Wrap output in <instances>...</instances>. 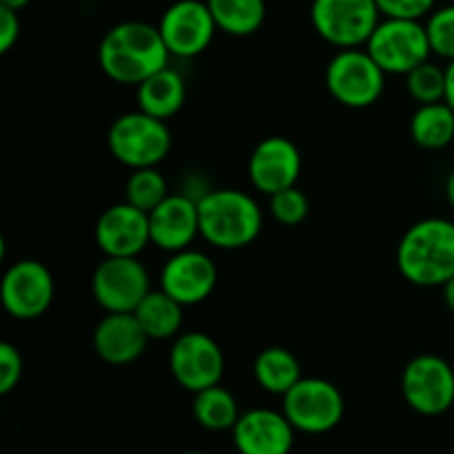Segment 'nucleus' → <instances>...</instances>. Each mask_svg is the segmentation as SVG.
<instances>
[{
	"instance_id": "2f4dec72",
	"label": "nucleus",
	"mask_w": 454,
	"mask_h": 454,
	"mask_svg": "<svg viewBox=\"0 0 454 454\" xmlns=\"http://www.w3.org/2000/svg\"><path fill=\"white\" fill-rule=\"evenodd\" d=\"M20 12L0 7V53L12 51L13 44L20 38Z\"/></svg>"
},
{
	"instance_id": "7c9ffc66",
	"label": "nucleus",
	"mask_w": 454,
	"mask_h": 454,
	"mask_svg": "<svg viewBox=\"0 0 454 454\" xmlns=\"http://www.w3.org/2000/svg\"><path fill=\"white\" fill-rule=\"evenodd\" d=\"M22 364L20 350L9 341L0 344V395H9L22 380Z\"/></svg>"
},
{
	"instance_id": "423d86ee",
	"label": "nucleus",
	"mask_w": 454,
	"mask_h": 454,
	"mask_svg": "<svg viewBox=\"0 0 454 454\" xmlns=\"http://www.w3.org/2000/svg\"><path fill=\"white\" fill-rule=\"evenodd\" d=\"M381 22L377 0H313L310 25L315 34L337 49L366 47Z\"/></svg>"
},
{
	"instance_id": "393cba45",
	"label": "nucleus",
	"mask_w": 454,
	"mask_h": 454,
	"mask_svg": "<svg viewBox=\"0 0 454 454\" xmlns=\"http://www.w3.org/2000/svg\"><path fill=\"white\" fill-rule=\"evenodd\" d=\"M239 406L238 399L233 397L231 390L224 386L215 384L211 388H204L195 393L193 397V417L202 428L211 430V433H224V430H233V426L239 419Z\"/></svg>"
},
{
	"instance_id": "2eb2a0df",
	"label": "nucleus",
	"mask_w": 454,
	"mask_h": 454,
	"mask_svg": "<svg viewBox=\"0 0 454 454\" xmlns=\"http://www.w3.org/2000/svg\"><path fill=\"white\" fill-rule=\"evenodd\" d=\"M300 173L301 151L284 136L264 137L248 155V180L264 195L297 186Z\"/></svg>"
},
{
	"instance_id": "72a5a7b5",
	"label": "nucleus",
	"mask_w": 454,
	"mask_h": 454,
	"mask_svg": "<svg viewBox=\"0 0 454 454\" xmlns=\"http://www.w3.org/2000/svg\"><path fill=\"white\" fill-rule=\"evenodd\" d=\"M442 293H443V304L448 306V310H450V313H454V275L448 279L446 284H443Z\"/></svg>"
},
{
	"instance_id": "4468645a",
	"label": "nucleus",
	"mask_w": 454,
	"mask_h": 454,
	"mask_svg": "<svg viewBox=\"0 0 454 454\" xmlns=\"http://www.w3.org/2000/svg\"><path fill=\"white\" fill-rule=\"evenodd\" d=\"M217 286V266L207 253L184 248L171 253L160 270V288L182 306L207 301Z\"/></svg>"
},
{
	"instance_id": "ddd939ff",
	"label": "nucleus",
	"mask_w": 454,
	"mask_h": 454,
	"mask_svg": "<svg viewBox=\"0 0 454 454\" xmlns=\"http://www.w3.org/2000/svg\"><path fill=\"white\" fill-rule=\"evenodd\" d=\"M171 58H195L208 49L217 25L207 0H176L158 22Z\"/></svg>"
},
{
	"instance_id": "f3484780",
	"label": "nucleus",
	"mask_w": 454,
	"mask_h": 454,
	"mask_svg": "<svg viewBox=\"0 0 454 454\" xmlns=\"http://www.w3.org/2000/svg\"><path fill=\"white\" fill-rule=\"evenodd\" d=\"M295 433L288 417L270 408L242 412L231 430L235 450L239 454H291Z\"/></svg>"
},
{
	"instance_id": "a878e982",
	"label": "nucleus",
	"mask_w": 454,
	"mask_h": 454,
	"mask_svg": "<svg viewBox=\"0 0 454 454\" xmlns=\"http://www.w3.org/2000/svg\"><path fill=\"white\" fill-rule=\"evenodd\" d=\"M168 198L167 177L158 171V167L133 168L124 184V202L133 204L140 211L151 213L160 202Z\"/></svg>"
},
{
	"instance_id": "c85d7f7f",
	"label": "nucleus",
	"mask_w": 454,
	"mask_h": 454,
	"mask_svg": "<svg viewBox=\"0 0 454 454\" xmlns=\"http://www.w3.org/2000/svg\"><path fill=\"white\" fill-rule=\"evenodd\" d=\"M430 49L443 60H454V4L434 9L426 20Z\"/></svg>"
},
{
	"instance_id": "f257e3e1",
	"label": "nucleus",
	"mask_w": 454,
	"mask_h": 454,
	"mask_svg": "<svg viewBox=\"0 0 454 454\" xmlns=\"http://www.w3.org/2000/svg\"><path fill=\"white\" fill-rule=\"evenodd\" d=\"M171 53L164 44L158 25L142 20L118 22L111 27L98 47L102 74L118 84H137L168 67Z\"/></svg>"
},
{
	"instance_id": "6e6552de",
	"label": "nucleus",
	"mask_w": 454,
	"mask_h": 454,
	"mask_svg": "<svg viewBox=\"0 0 454 454\" xmlns=\"http://www.w3.org/2000/svg\"><path fill=\"white\" fill-rule=\"evenodd\" d=\"M366 49L388 75L411 74L433 56L426 22L399 18H384L368 38Z\"/></svg>"
},
{
	"instance_id": "f8f14e48",
	"label": "nucleus",
	"mask_w": 454,
	"mask_h": 454,
	"mask_svg": "<svg viewBox=\"0 0 454 454\" xmlns=\"http://www.w3.org/2000/svg\"><path fill=\"white\" fill-rule=\"evenodd\" d=\"M56 282L43 262L18 260L4 270L0 282V301L3 309L20 322L43 317L53 304Z\"/></svg>"
},
{
	"instance_id": "473e14b6",
	"label": "nucleus",
	"mask_w": 454,
	"mask_h": 454,
	"mask_svg": "<svg viewBox=\"0 0 454 454\" xmlns=\"http://www.w3.org/2000/svg\"><path fill=\"white\" fill-rule=\"evenodd\" d=\"M446 102L454 109V60L446 65Z\"/></svg>"
},
{
	"instance_id": "9d476101",
	"label": "nucleus",
	"mask_w": 454,
	"mask_h": 454,
	"mask_svg": "<svg viewBox=\"0 0 454 454\" xmlns=\"http://www.w3.org/2000/svg\"><path fill=\"white\" fill-rule=\"evenodd\" d=\"M168 371L177 386L195 395L220 384L224 375V353L207 333H180L168 350Z\"/></svg>"
},
{
	"instance_id": "4be33fe9",
	"label": "nucleus",
	"mask_w": 454,
	"mask_h": 454,
	"mask_svg": "<svg viewBox=\"0 0 454 454\" xmlns=\"http://www.w3.org/2000/svg\"><path fill=\"white\" fill-rule=\"evenodd\" d=\"M253 377L257 386L270 395H284L301 380V364L295 355L282 346H269L260 350L253 362Z\"/></svg>"
},
{
	"instance_id": "7ed1b4c3",
	"label": "nucleus",
	"mask_w": 454,
	"mask_h": 454,
	"mask_svg": "<svg viewBox=\"0 0 454 454\" xmlns=\"http://www.w3.org/2000/svg\"><path fill=\"white\" fill-rule=\"evenodd\" d=\"M200 238L222 251H239L260 238L264 213L257 200L239 189H211L198 200Z\"/></svg>"
},
{
	"instance_id": "dca6fc26",
	"label": "nucleus",
	"mask_w": 454,
	"mask_h": 454,
	"mask_svg": "<svg viewBox=\"0 0 454 454\" xmlns=\"http://www.w3.org/2000/svg\"><path fill=\"white\" fill-rule=\"evenodd\" d=\"M96 244L105 257H137L151 244L149 213L120 202L96 222Z\"/></svg>"
},
{
	"instance_id": "cd10ccee",
	"label": "nucleus",
	"mask_w": 454,
	"mask_h": 454,
	"mask_svg": "<svg viewBox=\"0 0 454 454\" xmlns=\"http://www.w3.org/2000/svg\"><path fill=\"white\" fill-rule=\"evenodd\" d=\"M269 211L273 220L282 226H297L309 217L310 202L306 193L297 186H288V189L278 191V193L269 195Z\"/></svg>"
},
{
	"instance_id": "aec40b11",
	"label": "nucleus",
	"mask_w": 454,
	"mask_h": 454,
	"mask_svg": "<svg viewBox=\"0 0 454 454\" xmlns=\"http://www.w3.org/2000/svg\"><path fill=\"white\" fill-rule=\"evenodd\" d=\"M137 109L153 118L168 120L184 106L186 102V82L182 74L173 67L155 71L136 87Z\"/></svg>"
},
{
	"instance_id": "6ab92c4d",
	"label": "nucleus",
	"mask_w": 454,
	"mask_h": 454,
	"mask_svg": "<svg viewBox=\"0 0 454 454\" xmlns=\"http://www.w3.org/2000/svg\"><path fill=\"white\" fill-rule=\"evenodd\" d=\"M149 341L133 313H106L93 331V350L111 366H127L140 359Z\"/></svg>"
},
{
	"instance_id": "412c9836",
	"label": "nucleus",
	"mask_w": 454,
	"mask_h": 454,
	"mask_svg": "<svg viewBox=\"0 0 454 454\" xmlns=\"http://www.w3.org/2000/svg\"><path fill=\"white\" fill-rule=\"evenodd\" d=\"M133 315L145 328L149 340L158 341L176 340L182 331V324H184V306L173 300L171 295H167L162 288H158V291L151 288L149 295L137 304Z\"/></svg>"
},
{
	"instance_id": "e433bc0d",
	"label": "nucleus",
	"mask_w": 454,
	"mask_h": 454,
	"mask_svg": "<svg viewBox=\"0 0 454 454\" xmlns=\"http://www.w3.org/2000/svg\"><path fill=\"white\" fill-rule=\"evenodd\" d=\"M182 454H204V452H195V450H193V452H182Z\"/></svg>"
},
{
	"instance_id": "f03ea898",
	"label": "nucleus",
	"mask_w": 454,
	"mask_h": 454,
	"mask_svg": "<svg viewBox=\"0 0 454 454\" xmlns=\"http://www.w3.org/2000/svg\"><path fill=\"white\" fill-rule=\"evenodd\" d=\"M397 269L415 286L442 288L454 275V222L426 217L408 226L399 239Z\"/></svg>"
},
{
	"instance_id": "9b49d317",
	"label": "nucleus",
	"mask_w": 454,
	"mask_h": 454,
	"mask_svg": "<svg viewBox=\"0 0 454 454\" xmlns=\"http://www.w3.org/2000/svg\"><path fill=\"white\" fill-rule=\"evenodd\" d=\"M149 291V270L137 257H105L93 270L91 293L105 313H133Z\"/></svg>"
},
{
	"instance_id": "0eeeda50",
	"label": "nucleus",
	"mask_w": 454,
	"mask_h": 454,
	"mask_svg": "<svg viewBox=\"0 0 454 454\" xmlns=\"http://www.w3.org/2000/svg\"><path fill=\"white\" fill-rule=\"evenodd\" d=\"M282 399V412L297 433H331L344 419V395L328 380L301 377Z\"/></svg>"
},
{
	"instance_id": "f704fd0d",
	"label": "nucleus",
	"mask_w": 454,
	"mask_h": 454,
	"mask_svg": "<svg viewBox=\"0 0 454 454\" xmlns=\"http://www.w3.org/2000/svg\"><path fill=\"white\" fill-rule=\"evenodd\" d=\"M29 3L31 0H0V7L13 9V12H22Z\"/></svg>"
},
{
	"instance_id": "c756f323",
	"label": "nucleus",
	"mask_w": 454,
	"mask_h": 454,
	"mask_svg": "<svg viewBox=\"0 0 454 454\" xmlns=\"http://www.w3.org/2000/svg\"><path fill=\"white\" fill-rule=\"evenodd\" d=\"M437 0H377L381 18H399V20H424L434 12Z\"/></svg>"
},
{
	"instance_id": "bb28decb",
	"label": "nucleus",
	"mask_w": 454,
	"mask_h": 454,
	"mask_svg": "<svg viewBox=\"0 0 454 454\" xmlns=\"http://www.w3.org/2000/svg\"><path fill=\"white\" fill-rule=\"evenodd\" d=\"M406 91L417 105H433L446 100V67L426 60L406 74Z\"/></svg>"
},
{
	"instance_id": "a211bd4d",
	"label": "nucleus",
	"mask_w": 454,
	"mask_h": 454,
	"mask_svg": "<svg viewBox=\"0 0 454 454\" xmlns=\"http://www.w3.org/2000/svg\"><path fill=\"white\" fill-rule=\"evenodd\" d=\"M151 244L167 253H177L191 248L195 238H200V208L193 195L168 193L164 202H160L149 213Z\"/></svg>"
},
{
	"instance_id": "c9c22d12",
	"label": "nucleus",
	"mask_w": 454,
	"mask_h": 454,
	"mask_svg": "<svg viewBox=\"0 0 454 454\" xmlns=\"http://www.w3.org/2000/svg\"><path fill=\"white\" fill-rule=\"evenodd\" d=\"M446 200H448V204L454 208V168L446 180Z\"/></svg>"
},
{
	"instance_id": "39448f33",
	"label": "nucleus",
	"mask_w": 454,
	"mask_h": 454,
	"mask_svg": "<svg viewBox=\"0 0 454 454\" xmlns=\"http://www.w3.org/2000/svg\"><path fill=\"white\" fill-rule=\"evenodd\" d=\"M386 75L366 47L337 49L326 67V89L348 109H368L384 93Z\"/></svg>"
},
{
	"instance_id": "5701e85b",
	"label": "nucleus",
	"mask_w": 454,
	"mask_h": 454,
	"mask_svg": "<svg viewBox=\"0 0 454 454\" xmlns=\"http://www.w3.org/2000/svg\"><path fill=\"white\" fill-rule=\"evenodd\" d=\"M411 137L426 151H442L454 140V109L443 102L419 105L411 118Z\"/></svg>"
},
{
	"instance_id": "1a4fd4ad",
	"label": "nucleus",
	"mask_w": 454,
	"mask_h": 454,
	"mask_svg": "<svg viewBox=\"0 0 454 454\" xmlns=\"http://www.w3.org/2000/svg\"><path fill=\"white\" fill-rule=\"evenodd\" d=\"M402 395L419 415H443L454 406V368L439 355H417L402 372Z\"/></svg>"
},
{
	"instance_id": "20e7f679",
	"label": "nucleus",
	"mask_w": 454,
	"mask_h": 454,
	"mask_svg": "<svg viewBox=\"0 0 454 454\" xmlns=\"http://www.w3.org/2000/svg\"><path fill=\"white\" fill-rule=\"evenodd\" d=\"M106 146L120 164L133 168L158 167L171 151V131L167 120L145 111H129L114 120L106 133Z\"/></svg>"
},
{
	"instance_id": "b1692460",
	"label": "nucleus",
	"mask_w": 454,
	"mask_h": 454,
	"mask_svg": "<svg viewBox=\"0 0 454 454\" xmlns=\"http://www.w3.org/2000/svg\"><path fill=\"white\" fill-rule=\"evenodd\" d=\"M217 31L233 38L253 35L266 20L264 0H207Z\"/></svg>"
}]
</instances>
